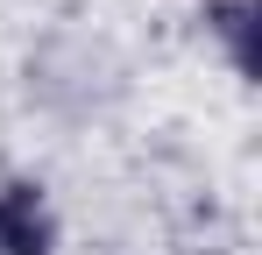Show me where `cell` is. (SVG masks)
<instances>
[{
	"mask_svg": "<svg viewBox=\"0 0 262 255\" xmlns=\"http://www.w3.org/2000/svg\"><path fill=\"white\" fill-rule=\"evenodd\" d=\"M255 14L262 0H206V36L227 42V64L241 78H255Z\"/></svg>",
	"mask_w": 262,
	"mask_h": 255,
	"instance_id": "obj_2",
	"label": "cell"
},
{
	"mask_svg": "<svg viewBox=\"0 0 262 255\" xmlns=\"http://www.w3.org/2000/svg\"><path fill=\"white\" fill-rule=\"evenodd\" d=\"M57 248V213L36 177H0V255H50Z\"/></svg>",
	"mask_w": 262,
	"mask_h": 255,
	"instance_id": "obj_1",
	"label": "cell"
}]
</instances>
